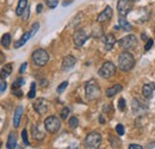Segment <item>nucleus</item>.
I'll use <instances>...</instances> for the list:
<instances>
[{
	"label": "nucleus",
	"instance_id": "79ce46f5",
	"mask_svg": "<svg viewBox=\"0 0 155 149\" xmlns=\"http://www.w3.org/2000/svg\"><path fill=\"white\" fill-rule=\"evenodd\" d=\"M67 149H78V144L77 143H72V144H71Z\"/></svg>",
	"mask_w": 155,
	"mask_h": 149
},
{
	"label": "nucleus",
	"instance_id": "e433bc0d",
	"mask_svg": "<svg viewBox=\"0 0 155 149\" xmlns=\"http://www.w3.org/2000/svg\"><path fill=\"white\" fill-rule=\"evenodd\" d=\"M29 7H26L25 10H24V12H23V15H21V18H23V20H28V18H29Z\"/></svg>",
	"mask_w": 155,
	"mask_h": 149
},
{
	"label": "nucleus",
	"instance_id": "473e14b6",
	"mask_svg": "<svg viewBox=\"0 0 155 149\" xmlns=\"http://www.w3.org/2000/svg\"><path fill=\"white\" fill-rule=\"evenodd\" d=\"M58 0H48L47 1V5H48L49 8H55L58 6Z\"/></svg>",
	"mask_w": 155,
	"mask_h": 149
},
{
	"label": "nucleus",
	"instance_id": "cd10ccee",
	"mask_svg": "<svg viewBox=\"0 0 155 149\" xmlns=\"http://www.w3.org/2000/svg\"><path fill=\"white\" fill-rule=\"evenodd\" d=\"M67 86H68V82H67V81H63V82H61V84L58 85V90H56V91H58V94L62 93V92H63V91L67 88Z\"/></svg>",
	"mask_w": 155,
	"mask_h": 149
},
{
	"label": "nucleus",
	"instance_id": "f3484780",
	"mask_svg": "<svg viewBox=\"0 0 155 149\" xmlns=\"http://www.w3.org/2000/svg\"><path fill=\"white\" fill-rule=\"evenodd\" d=\"M23 111H24V109H23L21 105L18 106L16 109V111H15V116H13V125H15V128H18L19 127L20 119H21V116H23Z\"/></svg>",
	"mask_w": 155,
	"mask_h": 149
},
{
	"label": "nucleus",
	"instance_id": "0eeeda50",
	"mask_svg": "<svg viewBox=\"0 0 155 149\" xmlns=\"http://www.w3.org/2000/svg\"><path fill=\"white\" fill-rule=\"evenodd\" d=\"M98 74H99V76H101L104 79H110V78H112L114 75L116 74V66L112 62L107 61V62L103 63V66L99 68Z\"/></svg>",
	"mask_w": 155,
	"mask_h": 149
},
{
	"label": "nucleus",
	"instance_id": "20e7f679",
	"mask_svg": "<svg viewBox=\"0 0 155 149\" xmlns=\"http://www.w3.org/2000/svg\"><path fill=\"white\" fill-rule=\"evenodd\" d=\"M34 63L38 67H43L48 63L49 61V54L47 50L44 49H36L34 53H32V56H31Z\"/></svg>",
	"mask_w": 155,
	"mask_h": 149
},
{
	"label": "nucleus",
	"instance_id": "2eb2a0df",
	"mask_svg": "<svg viewBox=\"0 0 155 149\" xmlns=\"http://www.w3.org/2000/svg\"><path fill=\"white\" fill-rule=\"evenodd\" d=\"M17 147V135L15 131H11L6 142V148L7 149H15Z\"/></svg>",
	"mask_w": 155,
	"mask_h": 149
},
{
	"label": "nucleus",
	"instance_id": "39448f33",
	"mask_svg": "<svg viewBox=\"0 0 155 149\" xmlns=\"http://www.w3.org/2000/svg\"><path fill=\"white\" fill-rule=\"evenodd\" d=\"M44 128L50 134H56L61 128V119L56 116H49L44 121Z\"/></svg>",
	"mask_w": 155,
	"mask_h": 149
},
{
	"label": "nucleus",
	"instance_id": "c85d7f7f",
	"mask_svg": "<svg viewBox=\"0 0 155 149\" xmlns=\"http://www.w3.org/2000/svg\"><path fill=\"white\" fill-rule=\"evenodd\" d=\"M68 114H69V109H68V108H63V109L61 110V112H60L61 119H67Z\"/></svg>",
	"mask_w": 155,
	"mask_h": 149
},
{
	"label": "nucleus",
	"instance_id": "72a5a7b5",
	"mask_svg": "<svg viewBox=\"0 0 155 149\" xmlns=\"http://www.w3.org/2000/svg\"><path fill=\"white\" fill-rule=\"evenodd\" d=\"M153 44H154V41H153L152 38H149V39L147 41L146 45H144V50H146V51H148V50H149V49L153 47Z\"/></svg>",
	"mask_w": 155,
	"mask_h": 149
},
{
	"label": "nucleus",
	"instance_id": "37998d69",
	"mask_svg": "<svg viewBox=\"0 0 155 149\" xmlns=\"http://www.w3.org/2000/svg\"><path fill=\"white\" fill-rule=\"evenodd\" d=\"M4 60H5V55H4L2 53H0V63H2Z\"/></svg>",
	"mask_w": 155,
	"mask_h": 149
},
{
	"label": "nucleus",
	"instance_id": "bb28decb",
	"mask_svg": "<svg viewBox=\"0 0 155 149\" xmlns=\"http://www.w3.org/2000/svg\"><path fill=\"white\" fill-rule=\"evenodd\" d=\"M35 95H36V84L32 82V84H31V87H30V91H29V93H28V98L32 99V98H35Z\"/></svg>",
	"mask_w": 155,
	"mask_h": 149
},
{
	"label": "nucleus",
	"instance_id": "f704fd0d",
	"mask_svg": "<svg viewBox=\"0 0 155 149\" xmlns=\"http://www.w3.org/2000/svg\"><path fill=\"white\" fill-rule=\"evenodd\" d=\"M6 87H7V84L5 80H1L0 81V93H4L6 91Z\"/></svg>",
	"mask_w": 155,
	"mask_h": 149
},
{
	"label": "nucleus",
	"instance_id": "6ab92c4d",
	"mask_svg": "<svg viewBox=\"0 0 155 149\" xmlns=\"http://www.w3.org/2000/svg\"><path fill=\"white\" fill-rule=\"evenodd\" d=\"M31 136H32V138H35L37 141H42L44 138V134L39 130L37 125H32L31 127Z\"/></svg>",
	"mask_w": 155,
	"mask_h": 149
},
{
	"label": "nucleus",
	"instance_id": "4c0bfd02",
	"mask_svg": "<svg viewBox=\"0 0 155 149\" xmlns=\"http://www.w3.org/2000/svg\"><path fill=\"white\" fill-rule=\"evenodd\" d=\"M26 67H28V62H24V63L20 66V68H19V73H20V74H23V73L25 72Z\"/></svg>",
	"mask_w": 155,
	"mask_h": 149
},
{
	"label": "nucleus",
	"instance_id": "a19ab883",
	"mask_svg": "<svg viewBox=\"0 0 155 149\" xmlns=\"http://www.w3.org/2000/svg\"><path fill=\"white\" fill-rule=\"evenodd\" d=\"M42 10H43V5H42V4H38V5H37V13H41Z\"/></svg>",
	"mask_w": 155,
	"mask_h": 149
},
{
	"label": "nucleus",
	"instance_id": "1a4fd4ad",
	"mask_svg": "<svg viewBox=\"0 0 155 149\" xmlns=\"http://www.w3.org/2000/svg\"><path fill=\"white\" fill-rule=\"evenodd\" d=\"M117 10L120 17H125L131 11V1L130 0H118Z\"/></svg>",
	"mask_w": 155,
	"mask_h": 149
},
{
	"label": "nucleus",
	"instance_id": "ea45409f",
	"mask_svg": "<svg viewBox=\"0 0 155 149\" xmlns=\"http://www.w3.org/2000/svg\"><path fill=\"white\" fill-rule=\"evenodd\" d=\"M128 149H143V147L140 146V144H135V143H134V144H130Z\"/></svg>",
	"mask_w": 155,
	"mask_h": 149
},
{
	"label": "nucleus",
	"instance_id": "f03ea898",
	"mask_svg": "<svg viewBox=\"0 0 155 149\" xmlns=\"http://www.w3.org/2000/svg\"><path fill=\"white\" fill-rule=\"evenodd\" d=\"M85 93L88 100H96L100 97V87L94 79H91L85 84Z\"/></svg>",
	"mask_w": 155,
	"mask_h": 149
},
{
	"label": "nucleus",
	"instance_id": "dca6fc26",
	"mask_svg": "<svg viewBox=\"0 0 155 149\" xmlns=\"http://www.w3.org/2000/svg\"><path fill=\"white\" fill-rule=\"evenodd\" d=\"M122 90H123V86H122L120 84H116V85H114V86H111V87H109V88L106 90V97H107V98H112L114 95H116L117 93H119Z\"/></svg>",
	"mask_w": 155,
	"mask_h": 149
},
{
	"label": "nucleus",
	"instance_id": "7c9ffc66",
	"mask_svg": "<svg viewBox=\"0 0 155 149\" xmlns=\"http://www.w3.org/2000/svg\"><path fill=\"white\" fill-rule=\"evenodd\" d=\"M116 132L119 135V136H123L124 134H125V129H124V127H123V124H118L116 127Z\"/></svg>",
	"mask_w": 155,
	"mask_h": 149
},
{
	"label": "nucleus",
	"instance_id": "4468645a",
	"mask_svg": "<svg viewBox=\"0 0 155 149\" xmlns=\"http://www.w3.org/2000/svg\"><path fill=\"white\" fill-rule=\"evenodd\" d=\"M104 44H105V49L106 50H111L114 48V45L116 44V38L112 34H107L104 37Z\"/></svg>",
	"mask_w": 155,
	"mask_h": 149
},
{
	"label": "nucleus",
	"instance_id": "4be33fe9",
	"mask_svg": "<svg viewBox=\"0 0 155 149\" xmlns=\"http://www.w3.org/2000/svg\"><path fill=\"white\" fill-rule=\"evenodd\" d=\"M28 7V0H19L18 2V6H17V10H16V15L17 16H21L24 10Z\"/></svg>",
	"mask_w": 155,
	"mask_h": 149
},
{
	"label": "nucleus",
	"instance_id": "58836bf2",
	"mask_svg": "<svg viewBox=\"0 0 155 149\" xmlns=\"http://www.w3.org/2000/svg\"><path fill=\"white\" fill-rule=\"evenodd\" d=\"M12 93L16 94V95H17V97H19V98L23 95V92L20 91V88H18V90H12Z\"/></svg>",
	"mask_w": 155,
	"mask_h": 149
},
{
	"label": "nucleus",
	"instance_id": "393cba45",
	"mask_svg": "<svg viewBox=\"0 0 155 149\" xmlns=\"http://www.w3.org/2000/svg\"><path fill=\"white\" fill-rule=\"evenodd\" d=\"M68 125H69V128H72V129H75L78 128V125H79V119H78L77 117H71L69 118V121H68Z\"/></svg>",
	"mask_w": 155,
	"mask_h": 149
},
{
	"label": "nucleus",
	"instance_id": "ddd939ff",
	"mask_svg": "<svg viewBox=\"0 0 155 149\" xmlns=\"http://www.w3.org/2000/svg\"><path fill=\"white\" fill-rule=\"evenodd\" d=\"M155 92V82H150V84H146L142 88V93L146 98H152Z\"/></svg>",
	"mask_w": 155,
	"mask_h": 149
},
{
	"label": "nucleus",
	"instance_id": "f8f14e48",
	"mask_svg": "<svg viewBox=\"0 0 155 149\" xmlns=\"http://www.w3.org/2000/svg\"><path fill=\"white\" fill-rule=\"evenodd\" d=\"M75 63H77V58L74 56L67 55L62 61V69L63 71H69L75 66Z\"/></svg>",
	"mask_w": 155,
	"mask_h": 149
},
{
	"label": "nucleus",
	"instance_id": "b1692460",
	"mask_svg": "<svg viewBox=\"0 0 155 149\" xmlns=\"http://www.w3.org/2000/svg\"><path fill=\"white\" fill-rule=\"evenodd\" d=\"M133 111H134V113H140V112L142 111L141 103H140L137 99H134V100H133Z\"/></svg>",
	"mask_w": 155,
	"mask_h": 149
},
{
	"label": "nucleus",
	"instance_id": "a211bd4d",
	"mask_svg": "<svg viewBox=\"0 0 155 149\" xmlns=\"http://www.w3.org/2000/svg\"><path fill=\"white\" fill-rule=\"evenodd\" d=\"M11 73H12V63L5 65L0 71V80H5L7 76H10Z\"/></svg>",
	"mask_w": 155,
	"mask_h": 149
},
{
	"label": "nucleus",
	"instance_id": "7ed1b4c3",
	"mask_svg": "<svg viewBox=\"0 0 155 149\" xmlns=\"http://www.w3.org/2000/svg\"><path fill=\"white\" fill-rule=\"evenodd\" d=\"M100 143H101V135L99 132H90L84 142L86 149H98Z\"/></svg>",
	"mask_w": 155,
	"mask_h": 149
},
{
	"label": "nucleus",
	"instance_id": "49530a36",
	"mask_svg": "<svg viewBox=\"0 0 155 149\" xmlns=\"http://www.w3.org/2000/svg\"><path fill=\"white\" fill-rule=\"evenodd\" d=\"M131 1H136V0H131Z\"/></svg>",
	"mask_w": 155,
	"mask_h": 149
},
{
	"label": "nucleus",
	"instance_id": "9b49d317",
	"mask_svg": "<svg viewBox=\"0 0 155 149\" xmlns=\"http://www.w3.org/2000/svg\"><path fill=\"white\" fill-rule=\"evenodd\" d=\"M34 109L38 114H44L45 112L48 111L49 108H48V103L44 99H37L36 103L34 104Z\"/></svg>",
	"mask_w": 155,
	"mask_h": 149
},
{
	"label": "nucleus",
	"instance_id": "aec40b11",
	"mask_svg": "<svg viewBox=\"0 0 155 149\" xmlns=\"http://www.w3.org/2000/svg\"><path fill=\"white\" fill-rule=\"evenodd\" d=\"M30 37H31V32H25V34H24V35H23V36H21V37H20L16 43H15V48H16V49L21 48V47H23V45H24V44L30 39Z\"/></svg>",
	"mask_w": 155,
	"mask_h": 149
},
{
	"label": "nucleus",
	"instance_id": "c9c22d12",
	"mask_svg": "<svg viewBox=\"0 0 155 149\" xmlns=\"http://www.w3.org/2000/svg\"><path fill=\"white\" fill-rule=\"evenodd\" d=\"M38 28H39L38 23H35V24L32 25V28H31V31H30V32H31V36H34V35H35V34L38 31Z\"/></svg>",
	"mask_w": 155,
	"mask_h": 149
},
{
	"label": "nucleus",
	"instance_id": "2f4dec72",
	"mask_svg": "<svg viewBox=\"0 0 155 149\" xmlns=\"http://www.w3.org/2000/svg\"><path fill=\"white\" fill-rule=\"evenodd\" d=\"M118 109H119L120 111H124V110H125V99H124V98H120V99L118 100Z\"/></svg>",
	"mask_w": 155,
	"mask_h": 149
},
{
	"label": "nucleus",
	"instance_id": "c03bdc74",
	"mask_svg": "<svg viewBox=\"0 0 155 149\" xmlns=\"http://www.w3.org/2000/svg\"><path fill=\"white\" fill-rule=\"evenodd\" d=\"M99 121H100V123H104V122H105V121H104V117H103V116H100Z\"/></svg>",
	"mask_w": 155,
	"mask_h": 149
},
{
	"label": "nucleus",
	"instance_id": "c756f323",
	"mask_svg": "<svg viewBox=\"0 0 155 149\" xmlns=\"http://www.w3.org/2000/svg\"><path fill=\"white\" fill-rule=\"evenodd\" d=\"M21 138H23L24 144H26V146L30 144V143H29V140H28V131H26V129H24V130L21 131Z\"/></svg>",
	"mask_w": 155,
	"mask_h": 149
},
{
	"label": "nucleus",
	"instance_id": "9d476101",
	"mask_svg": "<svg viewBox=\"0 0 155 149\" xmlns=\"http://www.w3.org/2000/svg\"><path fill=\"white\" fill-rule=\"evenodd\" d=\"M112 15H114V11H112L111 6H106V7L103 10V12H100V13L98 15V17H97L98 23H105V22L110 20V19L112 18Z\"/></svg>",
	"mask_w": 155,
	"mask_h": 149
},
{
	"label": "nucleus",
	"instance_id": "5701e85b",
	"mask_svg": "<svg viewBox=\"0 0 155 149\" xmlns=\"http://www.w3.org/2000/svg\"><path fill=\"white\" fill-rule=\"evenodd\" d=\"M1 45L5 47V48H8L11 45V35L10 34H4L2 37H1V41H0Z\"/></svg>",
	"mask_w": 155,
	"mask_h": 149
},
{
	"label": "nucleus",
	"instance_id": "a18cd8bd",
	"mask_svg": "<svg viewBox=\"0 0 155 149\" xmlns=\"http://www.w3.org/2000/svg\"><path fill=\"white\" fill-rule=\"evenodd\" d=\"M72 1H67V2H63V6H67V5H69Z\"/></svg>",
	"mask_w": 155,
	"mask_h": 149
},
{
	"label": "nucleus",
	"instance_id": "6e6552de",
	"mask_svg": "<svg viewBox=\"0 0 155 149\" xmlns=\"http://www.w3.org/2000/svg\"><path fill=\"white\" fill-rule=\"evenodd\" d=\"M87 39H88V34H87L84 29L77 30V31H75V34H74V36H73L74 44L77 45L78 48L82 47V45L86 43V41H87Z\"/></svg>",
	"mask_w": 155,
	"mask_h": 149
},
{
	"label": "nucleus",
	"instance_id": "423d86ee",
	"mask_svg": "<svg viewBox=\"0 0 155 149\" xmlns=\"http://www.w3.org/2000/svg\"><path fill=\"white\" fill-rule=\"evenodd\" d=\"M119 45L122 49H124L125 51H129V50H134L137 44H138V41L135 35H127L123 38L119 39Z\"/></svg>",
	"mask_w": 155,
	"mask_h": 149
},
{
	"label": "nucleus",
	"instance_id": "a878e982",
	"mask_svg": "<svg viewBox=\"0 0 155 149\" xmlns=\"http://www.w3.org/2000/svg\"><path fill=\"white\" fill-rule=\"evenodd\" d=\"M24 79L23 78H18L13 84H12V90H18V88H20L23 85H24Z\"/></svg>",
	"mask_w": 155,
	"mask_h": 149
},
{
	"label": "nucleus",
	"instance_id": "412c9836",
	"mask_svg": "<svg viewBox=\"0 0 155 149\" xmlns=\"http://www.w3.org/2000/svg\"><path fill=\"white\" fill-rule=\"evenodd\" d=\"M118 24H119V28L123 29V30H125V31H131V30H133L131 24L124 18V17H119V19H118Z\"/></svg>",
	"mask_w": 155,
	"mask_h": 149
},
{
	"label": "nucleus",
	"instance_id": "f257e3e1",
	"mask_svg": "<svg viewBox=\"0 0 155 149\" xmlns=\"http://www.w3.org/2000/svg\"><path fill=\"white\" fill-rule=\"evenodd\" d=\"M135 67V57L129 51H124L118 56V68L123 72H130Z\"/></svg>",
	"mask_w": 155,
	"mask_h": 149
}]
</instances>
